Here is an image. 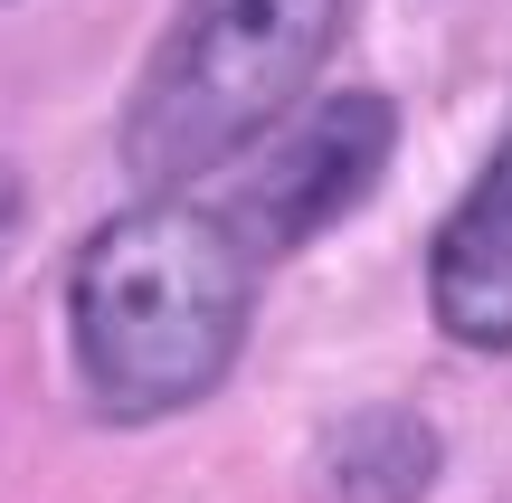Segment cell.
I'll return each instance as SVG.
<instances>
[{
	"instance_id": "6da1fadb",
	"label": "cell",
	"mask_w": 512,
	"mask_h": 503,
	"mask_svg": "<svg viewBox=\"0 0 512 503\" xmlns=\"http://www.w3.org/2000/svg\"><path fill=\"white\" fill-rule=\"evenodd\" d=\"M256 276L247 238L200 200H152L114 209L67 266V352L76 390L114 428H162L200 409L256 323Z\"/></svg>"
},
{
	"instance_id": "7a4b0ae2",
	"label": "cell",
	"mask_w": 512,
	"mask_h": 503,
	"mask_svg": "<svg viewBox=\"0 0 512 503\" xmlns=\"http://www.w3.org/2000/svg\"><path fill=\"white\" fill-rule=\"evenodd\" d=\"M351 0H181L152 38L133 105L114 124V162L133 190H190L219 162L256 152L332 67Z\"/></svg>"
},
{
	"instance_id": "3957f363",
	"label": "cell",
	"mask_w": 512,
	"mask_h": 503,
	"mask_svg": "<svg viewBox=\"0 0 512 503\" xmlns=\"http://www.w3.org/2000/svg\"><path fill=\"white\" fill-rule=\"evenodd\" d=\"M256 143L266 152H256L247 190L219 219L247 238L256 266H285L294 247L342 228L351 209L380 190L389 152H399V105H389V95H323V105H304L294 124H266Z\"/></svg>"
},
{
	"instance_id": "277c9868",
	"label": "cell",
	"mask_w": 512,
	"mask_h": 503,
	"mask_svg": "<svg viewBox=\"0 0 512 503\" xmlns=\"http://www.w3.org/2000/svg\"><path fill=\"white\" fill-rule=\"evenodd\" d=\"M427 314L456 352H512V114L427 238Z\"/></svg>"
},
{
	"instance_id": "5b68a950",
	"label": "cell",
	"mask_w": 512,
	"mask_h": 503,
	"mask_svg": "<svg viewBox=\"0 0 512 503\" xmlns=\"http://www.w3.org/2000/svg\"><path fill=\"white\" fill-rule=\"evenodd\" d=\"M446 475V437L399 399H370L313 428L304 447V494L313 503H427Z\"/></svg>"
}]
</instances>
